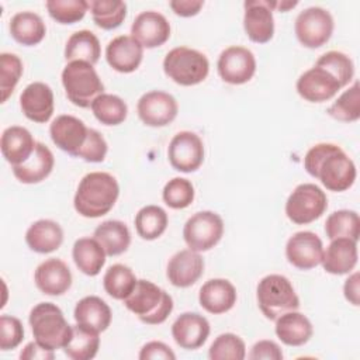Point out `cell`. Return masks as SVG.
<instances>
[{
    "mask_svg": "<svg viewBox=\"0 0 360 360\" xmlns=\"http://www.w3.org/2000/svg\"><path fill=\"white\" fill-rule=\"evenodd\" d=\"M307 173L335 193L350 188L356 180L357 170L354 162L345 150L335 143H316L308 149L304 158Z\"/></svg>",
    "mask_w": 360,
    "mask_h": 360,
    "instance_id": "obj_1",
    "label": "cell"
},
{
    "mask_svg": "<svg viewBox=\"0 0 360 360\" xmlns=\"http://www.w3.org/2000/svg\"><path fill=\"white\" fill-rule=\"evenodd\" d=\"M120 195L117 179L107 172H90L79 183L73 205L84 218H100L108 214Z\"/></svg>",
    "mask_w": 360,
    "mask_h": 360,
    "instance_id": "obj_2",
    "label": "cell"
},
{
    "mask_svg": "<svg viewBox=\"0 0 360 360\" xmlns=\"http://www.w3.org/2000/svg\"><path fill=\"white\" fill-rule=\"evenodd\" d=\"M28 322L35 340L49 350L63 349L72 338L73 326L53 302L37 304L30 312Z\"/></svg>",
    "mask_w": 360,
    "mask_h": 360,
    "instance_id": "obj_3",
    "label": "cell"
},
{
    "mask_svg": "<svg viewBox=\"0 0 360 360\" xmlns=\"http://www.w3.org/2000/svg\"><path fill=\"white\" fill-rule=\"evenodd\" d=\"M128 311L146 325L163 323L173 311V298L169 292L149 280H138L132 292L124 300Z\"/></svg>",
    "mask_w": 360,
    "mask_h": 360,
    "instance_id": "obj_4",
    "label": "cell"
},
{
    "mask_svg": "<svg viewBox=\"0 0 360 360\" xmlns=\"http://www.w3.org/2000/svg\"><path fill=\"white\" fill-rule=\"evenodd\" d=\"M62 84L68 100L80 108L91 107L104 93V84L93 65L82 60L68 62L62 70Z\"/></svg>",
    "mask_w": 360,
    "mask_h": 360,
    "instance_id": "obj_5",
    "label": "cell"
},
{
    "mask_svg": "<svg viewBox=\"0 0 360 360\" xmlns=\"http://www.w3.org/2000/svg\"><path fill=\"white\" fill-rule=\"evenodd\" d=\"M256 300L262 314L270 321L300 308V298L291 281L281 274L264 276L257 284Z\"/></svg>",
    "mask_w": 360,
    "mask_h": 360,
    "instance_id": "obj_6",
    "label": "cell"
},
{
    "mask_svg": "<svg viewBox=\"0 0 360 360\" xmlns=\"http://www.w3.org/2000/svg\"><path fill=\"white\" fill-rule=\"evenodd\" d=\"M163 72L180 86H195L208 76L210 62L207 56L197 49L177 46L166 53Z\"/></svg>",
    "mask_w": 360,
    "mask_h": 360,
    "instance_id": "obj_7",
    "label": "cell"
},
{
    "mask_svg": "<svg viewBox=\"0 0 360 360\" xmlns=\"http://www.w3.org/2000/svg\"><path fill=\"white\" fill-rule=\"evenodd\" d=\"M328 208L325 191L314 183L298 184L285 201V215L297 225H307L321 218Z\"/></svg>",
    "mask_w": 360,
    "mask_h": 360,
    "instance_id": "obj_8",
    "label": "cell"
},
{
    "mask_svg": "<svg viewBox=\"0 0 360 360\" xmlns=\"http://www.w3.org/2000/svg\"><path fill=\"white\" fill-rule=\"evenodd\" d=\"M224 235V221L214 211H200L191 215L183 228V239L188 249L207 252L212 249Z\"/></svg>",
    "mask_w": 360,
    "mask_h": 360,
    "instance_id": "obj_9",
    "label": "cell"
},
{
    "mask_svg": "<svg viewBox=\"0 0 360 360\" xmlns=\"http://www.w3.org/2000/svg\"><path fill=\"white\" fill-rule=\"evenodd\" d=\"M333 27V18L328 10L322 7H308L297 15L294 32L302 46L315 49L330 39Z\"/></svg>",
    "mask_w": 360,
    "mask_h": 360,
    "instance_id": "obj_10",
    "label": "cell"
},
{
    "mask_svg": "<svg viewBox=\"0 0 360 360\" xmlns=\"http://www.w3.org/2000/svg\"><path fill=\"white\" fill-rule=\"evenodd\" d=\"M167 158L177 172H195L204 162V143L195 132L180 131L169 143Z\"/></svg>",
    "mask_w": 360,
    "mask_h": 360,
    "instance_id": "obj_11",
    "label": "cell"
},
{
    "mask_svg": "<svg viewBox=\"0 0 360 360\" xmlns=\"http://www.w3.org/2000/svg\"><path fill=\"white\" fill-rule=\"evenodd\" d=\"M219 77L229 84L248 83L256 72V59L250 49L239 45L225 48L218 58Z\"/></svg>",
    "mask_w": 360,
    "mask_h": 360,
    "instance_id": "obj_12",
    "label": "cell"
},
{
    "mask_svg": "<svg viewBox=\"0 0 360 360\" xmlns=\"http://www.w3.org/2000/svg\"><path fill=\"white\" fill-rule=\"evenodd\" d=\"M139 120L153 128L166 127L173 122L179 112L176 98L162 90H152L141 96L136 104Z\"/></svg>",
    "mask_w": 360,
    "mask_h": 360,
    "instance_id": "obj_13",
    "label": "cell"
},
{
    "mask_svg": "<svg viewBox=\"0 0 360 360\" xmlns=\"http://www.w3.org/2000/svg\"><path fill=\"white\" fill-rule=\"evenodd\" d=\"M322 255V240L311 231L295 232L285 243V257L288 263L300 270H311L321 264Z\"/></svg>",
    "mask_w": 360,
    "mask_h": 360,
    "instance_id": "obj_14",
    "label": "cell"
},
{
    "mask_svg": "<svg viewBox=\"0 0 360 360\" xmlns=\"http://www.w3.org/2000/svg\"><path fill=\"white\" fill-rule=\"evenodd\" d=\"M89 128L75 115H58L49 125L52 142L63 152L77 158L80 149L87 139Z\"/></svg>",
    "mask_w": 360,
    "mask_h": 360,
    "instance_id": "obj_15",
    "label": "cell"
},
{
    "mask_svg": "<svg viewBox=\"0 0 360 360\" xmlns=\"http://www.w3.org/2000/svg\"><path fill=\"white\" fill-rule=\"evenodd\" d=\"M295 89L304 100L309 103H323L333 98L342 86L329 72L314 66L298 77Z\"/></svg>",
    "mask_w": 360,
    "mask_h": 360,
    "instance_id": "obj_16",
    "label": "cell"
},
{
    "mask_svg": "<svg viewBox=\"0 0 360 360\" xmlns=\"http://www.w3.org/2000/svg\"><path fill=\"white\" fill-rule=\"evenodd\" d=\"M131 37L143 48H158L170 38V24L167 18L158 11H142L135 17L131 25Z\"/></svg>",
    "mask_w": 360,
    "mask_h": 360,
    "instance_id": "obj_17",
    "label": "cell"
},
{
    "mask_svg": "<svg viewBox=\"0 0 360 360\" xmlns=\"http://www.w3.org/2000/svg\"><path fill=\"white\" fill-rule=\"evenodd\" d=\"M210 332V322L205 316L197 312H183L172 325V336L174 342L186 350L201 347L207 342Z\"/></svg>",
    "mask_w": 360,
    "mask_h": 360,
    "instance_id": "obj_18",
    "label": "cell"
},
{
    "mask_svg": "<svg viewBox=\"0 0 360 360\" xmlns=\"http://www.w3.org/2000/svg\"><path fill=\"white\" fill-rule=\"evenodd\" d=\"M243 7V28L248 38L256 44L269 42L274 35V18L267 0H248Z\"/></svg>",
    "mask_w": 360,
    "mask_h": 360,
    "instance_id": "obj_19",
    "label": "cell"
},
{
    "mask_svg": "<svg viewBox=\"0 0 360 360\" xmlns=\"http://www.w3.org/2000/svg\"><path fill=\"white\" fill-rule=\"evenodd\" d=\"M20 107L30 121L48 122L55 110L52 89L42 82L30 83L20 96Z\"/></svg>",
    "mask_w": 360,
    "mask_h": 360,
    "instance_id": "obj_20",
    "label": "cell"
},
{
    "mask_svg": "<svg viewBox=\"0 0 360 360\" xmlns=\"http://www.w3.org/2000/svg\"><path fill=\"white\" fill-rule=\"evenodd\" d=\"M143 58V46L131 35L112 38L105 48L107 63L120 73L135 72Z\"/></svg>",
    "mask_w": 360,
    "mask_h": 360,
    "instance_id": "obj_21",
    "label": "cell"
},
{
    "mask_svg": "<svg viewBox=\"0 0 360 360\" xmlns=\"http://www.w3.org/2000/svg\"><path fill=\"white\" fill-rule=\"evenodd\" d=\"M204 273V260L198 252L184 249L174 253L166 267V276L172 285L187 288L198 281Z\"/></svg>",
    "mask_w": 360,
    "mask_h": 360,
    "instance_id": "obj_22",
    "label": "cell"
},
{
    "mask_svg": "<svg viewBox=\"0 0 360 360\" xmlns=\"http://www.w3.org/2000/svg\"><path fill=\"white\" fill-rule=\"evenodd\" d=\"M34 281L37 288L45 295L58 297L70 288L72 273L63 260L51 257L35 269Z\"/></svg>",
    "mask_w": 360,
    "mask_h": 360,
    "instance_id": "obj_23",
    "label": "cell"
},
{
    "mask_svg": "<svg viewBox=\"0 0 360 360\" xmlns=\"http://www.w3.org/2000/svg\"><path fill=\"white\" fill-rule=\"evenodd\" d=\"M236 288L226 278H211L205 281L198 292L200 305L212 315L225 314L236 304Z\"/></svg>",
    "mask_w": 360,
    "mask_h": 360,
    "instance_id": "obj_24",
    "label": "cell"
},
{
    "mask_svg": "<svg viewBox=\"0 0 360 360\" xmlns=\"http://www.w3.org/2000/svg\"><path fill=\"white\" fill-rule=\"evenodd\" d=\"M357 257V242L349 238H338L332 239L323 250L321 264L326 273L342 276L356 267Z\"/></svg>",
    "mask_w": 360,
    "mask_h": 360,
    "instance_id": "obj_25",
    "label": "cell"
},
{
    "mask_svg": "<svg viewBox=\"0 0 360 360\" xmlns=\"http://www.w3.org/2000/svg\"><path fill=\"white\" fill-rule=\"evenodd\" d=\"M35 146L31 132L20 125L7 127L0 138L1 155L11 166L24 163L34 153Z\"/></svg>",
    "mask_w": 360,
    "mask_h": 360,
    "instance_id": "obj_26",
    "label": "cell"
},
{
    "mask_svg": "<svg viewBox=\"0 0 360 360\" xmlns=\"http://www.w3.org/2000/svg\"><path fill=\"white\" fill-rule=\"evenodd\" d=\"M55 165V158L51 149L37 142L34 153L21 165L13 166V174L15 179L24 184H37L45 180Z\"/></svg>",
    "mask_w": 360,
    "mask_h": 360,
    "instance_id": "obj_27",
    "label": "cell"
},
{
    "mask_svg": "<svg viewBox=\"0 0 360 360\" xmlns=\"http://www.w3.org/2000/svg\"><path fill=\"white\" fill-rule=\"evenodd\" d=\"M73 316L76 323L100 333L108 329L112 312L104 300L97 295H87L77 301Z\"/></svg>",
    "mask_w": 360,
    "mask_h": 360,
    "instance_id": "obj_28",
    "label": "cell"
},
{
    "mask_svg": "<svg viewBox=\"0 0 360 360\" xmlns=\"http://www.w3.org/2000/svg\"><path fill=\"white\" fill-rule=\"evenodd\" d=\"M63 242L60 225L52 219H38L25 232L27 246L37 253L46 255L58 250Z\"/></svg>",
    "mask_w": 360,
    "mask_h": 360,
    "instance_id": "obj_29",
    "label": "cell"
},
{
    "mask_svg": "<svg viewBox=\"0 0 360 360\" xmlns=\"http://www.w3.org/2000/svg\"><path fill=\"white\" fill-rule=\"evenodd\" d=\"M274 330L277 338L287 346H302L314 333L311 321L298 311H290L278 316Z\"/></svg>",
    "mask_w": 360,
    "mask_h": 360,
    "instance_id": "obj_30",
    "label": "cell"
},
{
    "mask_svg": "<svg viewBox=\"0 0 360 360\" xmlns=\"http://www.w3.org/2000/svg\"><path fill=\"white\" fill-rule=\"evenodd\" d=\"M10 34L14 41L25 46L39 44L46 34L44 20L32 11H20L10 20Z\"/></svg>",
    "mask_w": 360,
    "mask_h": 360,
    "instance_id": "obj_31",
    "label": "cell"
},
{
    "mask_svg": "<svg viewBox=\"0 0 360 360\" xmlns=\"http://www.w3.org/2000/svg\"><path fill=\"white\" fill-rule=\"evenodd\" d=\"M93 238L101 245L107 256L122 255L131 245V232L128 226L118 219L101 222L94 229Z\"/></svg>",
    "mask_w": 360,
    "mask_h": 360,
    "instance_id": "obj_32",
    "label": "cell"
},
{
    "mask_svg": "<svg viewBox=\"0 0 360 360\" xmlns=\"http://www.w3.org/2000/svg\"><path fill=\"white\" fill-rule=\"evenodd\" d=\"M107 253L94 238H80L75 242L72 257L76 267L86 276H97L105 264Z\"/></svg>",
    "mask_w": 360,
    "mask_h": 360,
    "instance_id": "obj_33",
    "label": "cell"
},
{
    "mask_svg": "<svg viewBox=\"0 0 360 360\" xmlns=\"http://www.w3.org/2000/svg\"><path fill=\"white\" fill-rule=\"evenodd\" d=\"M101 56V45L94 32L89 30H80L73 32L65 46V59L69 62L82 60L90 65L98 62Z\"/></svg>",
    "mask_w": 360,
    "mask_h": 360,
    "instance_id": "obj_34",
    "label": "cell"
},
{
    "mask_svg": "<svg viewBox=\"0 0 360 360\" xmlns=\"http://www.w3.org/2000/svg\"><path fill=\"white\" fill-rule=\"evenodd\" d=\"M73 332L69 343L63 347L65 354L72 360H90L96 357L100 347L98 332L79 323L72 325Z\"/></svg>",
    "mask_w": 360,
    "mask_h": 360,
    "instance_id": "obj_35",
    "label": "cell"
},
{
    "mask_svg": "<svg viewBox=\"0 0 360 360\" xmlns=\"http://www.w3.org/2000/svg\"><path fill=\"white\" fill-rule=\"evenodd\" d=\"M136 233L145 240H155L162 236L167 228L169 218L159 205H145L135 215Z\"/></svg>",
    "mask_w": 360,
    "mask_h": 360,
    "instance_id": "obj_36",
    "label": "cell"
},
{
    "mask_svg": "<svg viewBox=\"0 0 360 360\" xmlns=\"http://www.w3.org/2000/svg\"><path fill=\"white\" fill-rule=\"evenodd\" d=\"M89 8L94 24L101 30H115L127 17V3L121 0H91Z\"/></svg>",
    "mask_w": 360,
    "mask_h": 360,
    "instance_id": "obj_37",
    "label": "cell"
},
{
    "mask_svg": "<svg viewBox=\"0 0 360 360\" xmlns=\"http://www.w3.org/2000/svg\"><path fill=\"white\" fill-rule=\"evenodd\" d=\"M136 281L134 271L128 266L117 263L107 269L103 277V287L111 298L124 301L132 292Z\"/></svg>",
    "mask_w": 360,
    "mask_h": 360,
    "instance_id": "obj_38",
    "label": "cell"
},
{
    "mask_svg": "<svg viewBox=\"0 0 360 360\" xmlns=\"http://www.w3.org/2000/svg\"><path fill=\"white\" fill-rule=\"evenodd\" d=\"M90 108L97 121L108 127L122 124L128 115L127 103L121 97L108 93L100 94L91 103Z\"/></svg>",
    "mask_w": 360,
    "mask_h": 360,
    "instance_id": "obj_39",
    "label": "cell"
},
{
    "mask_svg": "<svg viewBox=\"0 0 360 360\" xmlns=\"http://www.w3.org/2000/svg\"><path fill=\"white\" fill-rule=\"evenodd\" d=\"M325 233L328 239L349 238L359 240L360 235V218L353 210H338L333 211L325 222Z\"/></svg>",
    "mask_w": 360,
    "mask_h": 360,
    "instance_id": "obj_40",
    "label": "cell"
},
{
    "mask_svg": "<svg viewBox=\"0 0 360 360\" xmlns=\"http://www.w3.org/2000/svg\"><path fill=\"white\" fill-rule=\"evenodd\" d=\"M333 120L342 122H354L360 118V90L359 83L354 82L345 90L326 111Z\"/></svg>",
    "mask_w": 360,
    "mask_h": 360,
    "instance_id": "obj_41",
    "label": "cell"
},
{
    "mask_svg": "<svg viewBox=\"0 0 360 360\" xmlns=\"http://www.w3.org/2000/svg\"><path fill=\"white\" fill-rule=\"evenodd\" d=\"M315 66H319L329 72L342 87L349 84L354 76V65L352 59L339 51H329L321 55L315 63Z\"/></svg>",
    "mask_w": 360,
    "mask_h": 360,
    "instance_id": "obj_42",
    "label": "cell"
},
{
    "mask_svg": "<svg viewBox=\"0 0 360 360\" xmlns=\"http://www.w3.org/2000/svg\"><path fill=\"white\" fill-rule=\"evenodd\" d=\"M245 356V342L231 332L217 336L208 349V357L211 360H243Z\"/></svg>",
    "mask_w": 360,
    "mask_h": 360,
    "instance_id": "obj_43",
    "label": "cell"
},
{
    "mask_svg": "<svg viewBox=\"0 0 360 360\" xmlns=\"http://www.w3.org/2000/svg\"><path fill=\"white\" fill-rule=\"evenodd\" d=\"M45 6L51 18L59 24H75L89 10V1L84 0H48Z\"/></svg>",
    "mask_w": 360,
    "mask_h": 360,
    "instance_id": "obj_44",
    "label": "cell"
},
{
    "mask_svg": "<svg viewBox=\"0 0 360 360\" xmlns=\"http://www.w3.org/2000/svg\"><path fill=\"white\" fill-rule=\"evenodd\" d=\"M194 186L184 177H173L169 180L162 191L165 204L173 210L187 208L194 201Z\"/></svg>",
    "mask_w": 360,
    "mask_h": 360,
    "instance_id": "obj_45",
    "label": "cell"
},
{
    "mask_svg": "<svg viewBox=\"0 0 360 360\" xmlns=\"http://www.w3.org/2000/svg\"><path fill=\"white\" fill-rule=\"evenodd\" d=\"M22 75V62L21 59L8 52H3L0 55V93L1 103H6L8 97L13 94L15 86L20 82Z\"/></svg>",
    "mask_w": 360,
    "mask_h": 360,
    "instance_id": "obj_46",
    "label": "cell"
},
{
    "mask_svg": "<svg viewBox=\"0 0 360 360\" xmlns=\"http://www.w3.org/2000/svg\"><path fill=\"white\" fill-rule=\"evenodd\" d=\"M24 339V328L18 318L11 315L0 316V349H15Z\"/></svg>",
    "mask_w": 360,
    "mask_h": 360,
    "instance_id": "obj_47",
    "label": "cell"
},
{
    "mask_svg": "<svg viewBox=\"0 0 360 360\" xmlns=\"http://www.w3.org/2000/svg\"><path fill=\"white\" fill-rule=\"evenodd\" d=\"M108 150V145L104 139V136L93 128H89V134H87V139L83 145V148L80 149L77 158L90 162V163H100L105 159Z\"/></svg>",
    "mask_w": 360,
    "mask_h": 360,
    "instance_id": "obj_48",
    "label": "cell"
},
{
    "mask_svg": "<svg viewBox=\"0 0 360 360\" xmlns=\"http://www.w3.org/2000/svg\"><path fill=\"white\" fill-rule=\"evenodd\" d=\"M250 360H281L283 359V352L281 347L273 342V340H259L253 345L249 353Z\"/></svg>",
    "mask_w": 360,
    "mask_h": 360,
    "instance_id": "obj_49",
    "label": "cell"
},
{
    "mask_svg": "<svg viewBox=\"0 0 360 360\" xmlns=\"http://www.w3.org/2000/svg\"><path fill=\"white\" fill-rule=\"evenodd\" d=\"M138 357H139V360H156V359L174 360L176 354L166 343L159 342V340H152L142 346Z\"/></svg>",
    "mask_w": 360,
    "mask_h": 360,
    "instance_id": "obj_50",
    "label": "cell"
},
{
    "mask_svg": "<svg viewBox=\"0 0 360 360\" xmlns=\"http://www.w3.org/2000/svg\"><path fill=\"white\" fill-rule=\"evenodd\" d=\"M172 11L180 17H194L204 6L201 0H172L169 3Z\"/></svg>",
    "mask_w": 360,
    "mask_h": 360,
    "instance_id": "obj_51",
    "label": "cell"
},
{
    "mask_svg": "<svg viewBox=\"0 0 360 360\" xmlns=\"http://www.w3.org/2000/svg\"><path fill=\"white\" fill-rule=\"evenodd\" d=\"M55 357V352L44 347L37 340L25 345L22 352L20 353V359L22 360H52Z\"/></svg>",
    "mask_w": 360,
    "mask_h": 360,
    "instance_id": "obj_52",
    "label": "cell"
},
{
    "mask_svg": "<svg viewBox=\"0 0 360 360\" xmlns=\"http://www.w3.org/2000/svg\"><path fill=\"white\" fill-rule=\"evenodd\" d=\"M343 294L345 298L354 307H359L360 302V276L359 273H353L352 276H349L343 284Z\"/></svg>",
    "mask_w": 360,
    "mask_h": 360,
    "instance_id": "obj_53",
    "label": "cell"
},
{
    "mask_svg": "<svg viewBox=\"0 0 360 360\" xmlns=\"http://www.w3.org/2000/svg\"><path fill=\"white\" fill-rule=\"evenodd\" d=\"M267 4L271 10H278V11L285 13L290 8H294L298 4V1H269L267 0Z\"/></svg>",
    "mask_w": 360,
    "mask_h": 360,
    "instance_id": "obj_54",
    "label": "cell"
}]
</instances>
